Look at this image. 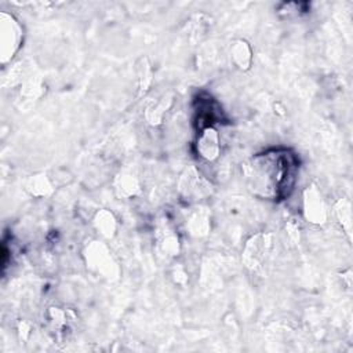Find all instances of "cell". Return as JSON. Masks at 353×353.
Listing matches in <instances>:
<instances>
[{"label":"cell","instance_id":"2","mask_svg":"<svg viewBox=\"0 0 353 353\" xmlns=\"http://www.w3.org/2000/svg\"><path fill=\"white\" fill-rule=\"evenodd\" d=\"M1 62L6 63L18 51L22 40V29L12 15L1 14Z\"/></svg>","mask_w":353,"mask_h":353},{"label":"cell","instance_id":"5","mask_svg":"<svg viewBox=\"0 0 353 353\" xmlns=\"http://www.w3.org/2000/svg\"><path fill=\"white\" fill-rule=\"evenodd\" d=\"M305 197V212L306 218L312 222H323L324 221V204L317 190L312 189L310 192H306Z\"/></svg>","mask_w":353,"mask_h":353},{"label":"cell","instance_id":"4","mask_svg":"<svg viewBox=\"0 0 353 353\" xmlns=\"http://www.w3.org/2000/svg\"><path fill=\"white\" fill-rule=\"evenodd\" d=\"M269 237V234L259 233L247 241L243 256L245 265L250 269H258L259 266H262V262L265 261L270 250Z\"/></svg>","mask_w":353,"mask_h":353},{"label":"cell","instance_id":"3","mask_svg":"<svg viewBox=\"0 0 353 353\" xmlns=\"http://www.w3.org/2000/svg\"><path fill=\"white\" fill-rule=\"evenodd\" d=\"M197 154L205 161H214L221 153L219 134L215 127H205L197 131L196 139Z\"/></svg>","mask_w":353,"mask_h":353},{"label":"cell","instance_id":"1","mask_svg":"<svg viewBox=\"0 0 353 353\" xmlns=\"http://www.w3.org/2000/svg\"><path fill=\"white\" fill-rule=\"evenodd\" d=\"M299 161L290 149H269L255 154L247 167V186L262 200L280 201L294 190Z\"/></svg>","mask_w":353,"mask_h":353},{"label":"cell","instance_id":"6","mask_svg":"<svg viewBox=\"0 0 353 353\" xmlns=\"http://www.w3.org/2000/svg\"><path fill=\"white\" fill-rule=\"evenodd\" d=\"M232 58L234 61V63L241 68V69H247L251 63V50H250V46L243 41V40H239L233 44L232 47Z\"/></svg>","mask_w":353,"mask_h":353}]
</instances>
